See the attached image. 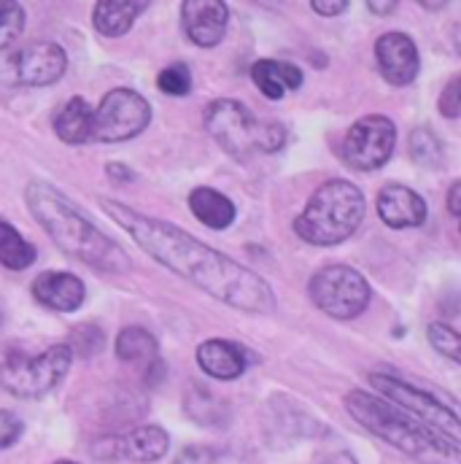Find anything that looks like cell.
I'll return each instance as SVG.
<instances>
[{
  "instance_id": "cell-1",
  "label": "cell",
  "mask_w": 461,
  "mask_h": 464,
  "mask_svg": "<svg viewBox=\"0 0 461 464\" xmlns=\"http://www.w3.org/2000/svg\"><path fill=\"white\" fill-rule=\"evenodd\" d=\"M101 208L127 232L149 256L170 273L187 278L214 300L256 316H270L278 308L273 286L251 267L230 259L227 254L200 243L181 227L138 214L124 203L103 200Z\"/></svg>"
},
{
  "instance_id": "cell-2",
  "label": "cell",
  "mask_w": 461,
  "mask_h": 464,
  "mask_svg": "<svg viewBox=\"0 0 461 464\" xmlns=\"http://www.w3.org/2000/svg\"><path fill=\"white\" fill-rule=\"evenodd\" d=\"M24 203L35 222L68 256L90 265L92 270L114 276L127 273L132 267L130 254L114 237L98 230L57 187L46 181H33L24 189Z\"/></svg>"
},
{
  "instance_id": "cell-3",
  "label": "cell",
  "mask_w": 461,
  "mask_h": 464,
  "mask_svg": "<svg viewBox=\"0 0 461 464\" xmlns=\"http://www.w3.org/2000/svg\"><path fill=\"white\" fill-rule=\"evenodd\" d=\"M346 411L353 421H359L367 432L386 440L389 446L399 449L408 457L416 459H459V443L432 432L405 411L394 408L391 402L372 397L367 392H351L346 394Z\"/></svg>"
},
{
  "instance_id": "cell-4",
  "label": "cell",
  "mask_w": 461,
  "mask_h": 464,
  "mask_svg": "<svg viewBox=\"0 0 461 464\" xmlns=\"http://www.w3.org/2000/svg\"><path fill=\"white\" fill-rule=\"evenodd\" d=\"M364 195L346 179L324 181L294 219V232L313 246H338L359 230L364 219Z\"/></svg>"
},
{
  "instance_id": "cell-5",
  "label": "cell",
  "mask_w": 461,
  "mask_h": 464,
  "mask_svg": "<svg viewBox=\"0 0 461 464\" xmlns=\"http://www.w3.org/2000/svg\"><path fill=\"white\" fill-rule=\"evenodd\" d=\"M73 362V351L68 343L46 348L38 356L11 353L0 364V389L19 400H35L49 394L60 386V381L68 375Z\"/></svg>"
},
{
  "instance_id": "cell-6",
  "label": "cell",
  "mask_w": 461,
  "mask_h": 464,
  "mask_svg": "<svg viewBox=\"0 0 461 464\" xmlns=\"http://www.w3.org/2000/svg\"><path fill=\"white\" fill-rule=\"evenodd\" d=\"M372 389L380 394V400L391 402L394 408L405 411L408 416H413L416 421H421L424 427H429L432 432L459 443V416L456 408H446L437 397H432L424 389H416L410 383H405L397 375H386V372H372L370 375Z\"/></svg>"
},
{
  "instance_id": "cell-7",
  "label": "cell",
  "mask_w": 461,
  "mask_h": 464,
  "mask_svg": "<svg viewBox=\"0 0 461 464\" xmlns=\"http://www.w3.org/2000/svg\"><path fill=\"white\" fill-rule=\"evenodd\" d=\"M308 295L322 314L346 322L356 319L370 305L372 289L359 270L348 265H327L319 273H313Z\"/></svg>"
},
{
  "instance_id": "cell-8",
  "label": "cell",
  "mask_w": 461,
  "mask_h": 464,
  "mask_svg": "<svg viewBox=\"0 0 461 464\" xmlns=\"http://www.w3.org/2000/svg\"><path fill=\"white\" fill-rule=\"evenodd\" d=\"M68 57L60 44L35 41L0 57V84L5 87H49L62 79Z\"/></svg>"
},
{
  "instance_id": "cell-9",
  "label": "cell",
  "mask_w": 461,
  "mask_h": 464,
  "mask_svg": "<svg viewBox=\"0 0 461 464\" xmlns=\"http://www.w3.org/2000/svg\"><path fill=\"white\" fill-rule=\"evenodd\" d=\"M206 130L211 138L235 160H248L254 151L262 149V127L264 121H256L254 114L230 98L214 101L206 109Z\"/></svg>"
},
{
  "instance_id": "cell-10",
  "label": "cell",
  "mask_w": 461,
  "mask_h": 464,
  "mask_svg": "<svg viewBox=\"0 0 461 464\" xmlns=\"http://www.w3.org/2000/svg\"><path fill=\"white\" fill-rule=\"evenodd\" d=\"M397 146V127L389 116L372 114L353 121L341 143V154L348 168L372 173L383 168Z\"/></svg>"
},
{
  "instance_id": "cell-11",
  "label": "cell",
  "mask_w": 461,
  "mask_h": 464,
  "mask_svg": "<svg viewBox=\"0 0 461 464\" xmlns=\"http://www.w3.org/2000/svg\"><path fill=\"white\" fill-rule=\"evenodd\" d=\"M151 121V109L143 95L132 90H111L95 109V132L101 143H121L140 135Z\"/></svg>"
},
{
  "instance_id": "cell-12",
  "label": "cell",
  "mask_w": 461,
  "mask_h": 464,
  "mask_svg": "<svg viewBox=\"0 0 461 464\" xmlns=\"http://www.w3.org/2000/svg\"><path fill=\"white\" fill-rule=\"evenodd\" d=\"M375 60H378L380 76L394 87L410 84L421 68L418 49H416L413 38L405 33H383L375 41Z\"/></svg>"
},
{
  "instance_id": "cell-13",
  "label": "cell",
  "mask_w": 461,
  "mask_h": 464,
  "mask_svg": "<svg viewBox=\"0 0 461 464\" xmlns=\"http://www.w3.org/2000/svg\"><path fill=\"white\" fill-rule=\"evenodd\" d=\"M181 22L192 44L214 49L227 33L230 8L222 0H187L181 5Z\"/></svg>"
},
{
  "instance_id": "cell-14",
  "label": "cell",
  "mask_w": 461,
  "mask_h": 464,
  "mask_svg": "<svg viewBox=\"0 0 461 464\" xmlns=\"http://www.w3.org/2000/svg\"><path fill=\"white\" fill-rule=\"evenodd\" d=\"M378 217L391 230H410L427 222V203L402 184H386L378 195Z\"/></svg>"
},
{
  "instance_id": "cell-15",
  "label": "cell",
  "mask_w": 461,
  "mask_h": 464,
  "mask_svg": "<svg viewBox=\"0 0 461 464\" xmlns=\"http://www.w3.org/2000/svg\"><path fill=\"white\" fill-rule=\"evenodd\" d=\"M33 297L43 308L60 311V314H71V311L82 308V303L87 297V289H84V281L79 276H73V273L46 270V273H41L33 281Z\"/></svg>"
},
{
  "instance_id": "cell-16",
  "label": "cell",
  "mask_w": 461,
  "mask_h": 464,
  "mask_svg": "<svg viewBox=\"0 0 461 464\" xmlns=\"http://www.w3.org/2000/svg\"><path fill=\"white\" fill-rule=\"evenodd\" d=\"M197 364L203 367V372H208L211 378L219 381H235L248 370V351L232 341H206L197 346Z\"/></svg>"
},
{
  "instance_id": "cell-17",
  "label": "cell",
  "mask_w": 461,
  "mask_h": 464,
  "mask_svg": "<svg viewBox=\"0 0 461 464\" xmlns=\"http://www.w3.org/2000/svg\"><path fill=\"white\" fill-rule=\"evenodd\" d=\"M114 443V449L119 451L116 457H124V459H130V462L143 464L162 459V457L168 454V449H170L168 432H165L162 427H154V424L138 427V430H132V432L116 438Z\"/></svg>"
},
{
  "instance_id": "cell-18",
  "label": "cell",
  "mask_w": 461,
  "mask_h": 464,
  "mask_svg": "<svg viewBox=\"0 0 461 464\" xmlns=\"http://www.w3.org/2000/svg\"><path fill=\"white\" fill-rule=\"evenodd\" d=\"M251 79L259 87V92L270 101H281L286 92H294L303 87V71L292 63L281 60H259L251 68Z\"/></svg>"
},
{
  "instance_id": "cell-19",
  "label": "cell",
  "mask_w": 461,
  "mask_h": 464,
  "mask_svg": "<svg viewBox=\"0 0 461 464\" xmlns=\"http://www.w3.org/2000/svg\"><path fill=\"white\" fill-rule=\"evenodd\" d=\"M54 132L65 143H87L95 132V109L84 98H71L54 116Z\"/></svg>"
},
{
  "instance_id": "cell-20",
  "label": "cell",
  "mask_w": 461,
  "mask_h": 464,
  "mask_svg": "<svg viewBox=\"0 0 461 464\" xmlns=\"http://www.w3.org/2000/svg\"><path fill=\"white\" fill-rule=\"evenodd\" d=\"M189 211L211 230H227L237 214L230 198L211 187H197L189 195Z\"/></svg>"
},
{
  "instance_id": "cell-21",
  "label": "cell",
  "mask_w": 461,
  "mask_h": 464,
  "mask_svg": "<svg viewBox=\"0 0 461 464\" xmlns=\"http://www.w3.org/2000/svg\"><path fill=\"white\" fill-rule=\"evenodd\" d=\"M143 8H146V3H135V0H103L92 11L95 30L103 33L106 38H119L135 24V19L143 14Z\"/></svg>"
},
{
  "instance_id": "cell-22",
  "label": "cell",
  "mask_w": 461,
  "mask_h": 464,
  "mask_svg": "<svg viewBox=\"0 0 461 464\" xmlns=\"http://www.w3.org/2000/svg\"><path fill=\"white\" fill-rule=\"evenodd\" d=\"M116 356L127 364H151L159 359V346L149 330L127 327L116 338Z\"/></svg>"
},
{
  "instance_id": "cell-23",
  "label": "cell",
  "mask_w": 461,
  "mask_h": 464,
  "mask_svg": "<svg viewBox=\"0 0 461 464\" xmlns=\"http://www.w3.org/2000/svg\"><path fill=\"white\" fill-rule=\"evenodd\" d=\"M35 262V246L24 240L16 227L0 219V265L8 270H24Z\"/></svg>"
},
{
  "instance_id": "cell-24",
  "label": "cell",
  "mask_w": 461,
  "mask_h": 464,
  "mask_svg": "<svg viewBox=\"0 0 461 464\" xmlns=\"http://www.w3.org/2000/svg\"><path fill=\"white\" fill-rule=\"evenodd\" d=\"M410 157L424 168H437L443 162V140L429 127H416L410 132Z\"/></svg>"
},
{
  "instance_id": "cell-25",
  "label": "cell",
  "mask_w": 461,
  "mask_h": 464,
  "mask_svg": "<svg viewBox=\"0 0 461 464\" xmlns=\"http://www.w3.org/2000/svg\"><path fill=\"white\" fill-rule=\"evenodd\" d=\"M24 30V8L14 0H0V52L8 49Z\"/></svg>"
},
{
  "instance_id": "cell-26",
  "label": "cell",
  "mask_w": 461,
  "mask_h": 464,
  "mask_svg": "<svg viewBox=\"0 0 461 464\" xmlns=\"http://www.w3.org/2000/svg\"><path fill=\"white\" fill-rule=\"evenodd\" d=\"M157 87H159L165 95H173V98L189 95V90H192V73H189V68H187L184 63L168 65L165 71H159Z\"/></svg>"
},
{
  "instance_id": "cell-27",
  "label": "cell",
  "mask_w": 461,
  "mask_h": 464,
  "mask_svg": "<svg viewBox=\"0 0 461 464\" xmlns=\"http://www.w3.org/2000/svg\"><path fill=\"white\" fill-rule=\"evenodd\" d=\"M427 335H429V343L437 348L440 353H446L448 359L459 362V359H461V338H459V333H456L454 327H448V324H440V322H435V324H429Z\"/></svg>"
},
{
  "instance_id": "cell-28",
  "label": "cell",
  "mask_w": 461,
  "mask_h": 464,
  "mask_svg": "<svg viewBox=\"0 0 461 464\" xmlns=\"http://www.w3.org/2000/svg\"><path fill=\"white\" fill-rule=\"evenodd\" d=\"M22 430H24V424L14 411H0V451L14 446L22 438Z\"/></svg>"
},
{
  "instance_id": "cell-29",
  "label": "cell",
  "mask_w": 461,
  "mask_h": 464,
  "mask_svg": "<svg viewBox=\"0 0 461 464\" xmlns=\"http://www.w3.org/2000/svg\"><path fill=\"white\" fill-rule=\"evenodd\" d=\"M283 143H286V127L278 124V121H264V127H262V149L259 151L273 154V151L283 149Z\"/></svg>"
},
{
  "instance_id": "cell-30",
  "label": "cell",
  "mask_w": 461,
  "mask_h": 464,
  "mask_svg": "<svg viewBox=\"0 0 461 464\" xmlns=\"http://www.w3.org/2000/svg\"><path fill=\"white\" fill-rule=\"evenodd\" d=\"M459 76L448 82L446 92L440 95V111L448 116V119H456L461 114V95H459Z\"/></svg>"
},
{
  "instance_id": "cell-31",
  "label": "cell",
  "mask_w": 461,
  "mask_h": 464,
  "mask_svg": "<svg viewBox=\"0 0 461 464\" xmlns=\"http://www.w3.org/2000/svg\"><path fill=\"white\" fill-rule=\"evenodd\" d=\"M311 8L316 11V14H322V16H338V14H343L348 8L346 0H313L311 3Z\"/></svg>"
},
{
  "instance_id": "cell-32",
  "label": "cell",
  "mask_w": 461,
  "mask_h": 464,
  "mask_svg": "<svg viewBox=\"0 0 461 464\" xmlns=\"http://www.w3.org/2000/svg\"><path fill=\"white\" fill-rule=\"evenodd\" d=\"M106 173H109V179L114 184H130V181H135V173L127 165H119V162H109L106 165Z\"/></svg>"
},
{
  "instance_id": "cell-33",
  "label": "cell",
  "mask_w": 461,
  "mask_h": 464,
  "mask_svg": "<svg viewBox=\"0 0 461 464\" xmlns=\"http://www.w3.org/2000/svg\"><path fill=\"white\" fill-rule=\"evenodd\" d=\"M448 211H451L454 217H459L461 214V181H454L451 189H448Z\"/></svg>"
},
{
  "instance_id": "cell-34",
  "label": "cell",
  "mask_w": 461,
  "mask_h": 464,
  "mask_svg": "<svg viewBox=\"0 0 461 464\" xmlns=\"http://www.w3.org/2000/svg\"><path fill=\"white\" fill-rule=\"evenodd\" d=\"M367 8H370L372 14H380V16H386V14H391V11H397V0H389V3L370 0V3H367Z\"/></svg>"
},
{
  "instance_id": "cell-35",
  "label": "cell",
  "mask_w": 461,
  "mask_h": 464,
  "mask_svg": "<svg viewBox=\"0 0 461 464\" xmlns=\"http://www.w3.org/2000/svg\"><path fill=\"white\" fill-rule=\"evenodd\" d=\"M57 464H76V462H57Z\"/></svg>"
}]
</instances>
